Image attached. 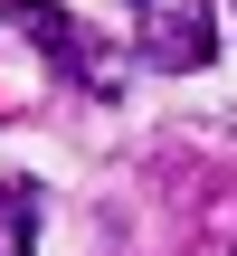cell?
I'll return each mask as SVG.
<instances>
[{
    "label": "cell",
    "mask_w": 237,
    "mask_h": 256,
    "mask_svg": "<svg viewBox=\"0 0 237 256\" xmlns=\"http://www.w3.org/2000/svg\"><path fill=\"white\" fill-rule=\"evenodd\" d=\"M0 19H10L66 86H86V95H124V66L104 57V38H95L76 10H57V0H0Z\"/></svg>",
    "instance_id": "obj_1"
},
{
    "label": "cell",
    "mask_w": 237,
    "mask_h": 256,
    "mask_svg": "<svg viewBox=\"0 0 237 256\" xmlns=\"http://www.w3.org/2000/svg\"><path fill=\"white\" fill-rule=\"evenodd\" d=\"M133 48L162 76H190V66L218 57V10L209 0H133Z\"/></svg>",
    "instance_id": "obj_2"
},
{
    "label": "cell",
    "mask_w": 237,
    "mask_h": 256,
    "mask_svg": "<svg viewBox=\"0 0 237 256\" xmlns=\"http://www.w3.org/2000/svg\"><path fill=\"white\" fill-rule=\"evenodd\" d=\"M0 256H38V190L0 171Z\"/></svg>",
    "instance_id": "obj_3"
}]
</instances>
